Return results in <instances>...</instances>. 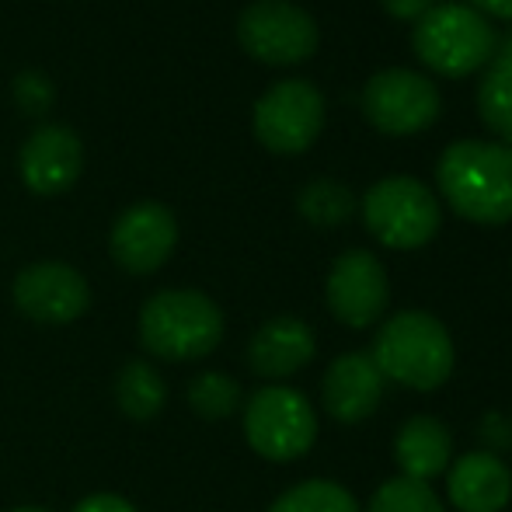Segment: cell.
<instances>
[{"label": "cell", "mask_w": 512, "mask_h": 512, "mask_svg": "<svg viewBox=\"0 0 512 512\" xmlns=\"http://www.w3.org/2000/svg\"><path fill=\"white\" fill-rule=\"evenodd\" d=\"M324 300L335 321L345 328H370L380 321V314L391 304V283H387V269L373 251L349 248L335 258L324 283Z\"/></svg>", "instance_id": "cell-10"}, {"label": "cell", "mask_w": 512, "mask_h": 512, "mask_svg": "<svg viewBox=\"0 0 512 512\" xmlns=\"http://www.w3.org/2000/svg\"><path fill=\"white\" fill-rule=\"evenodd\" d=\"M53 98H56V88L42 70H25L18 74L14 81V102L21 105L25 115H46L53 108Z\"/></svg>", "instance_id": "cell-24"}, {"label": "cell", "mask_w": 512, "mask_h": 512, "mask_svg": "<svg viewBox=\"0 0 512 512\" xmlns=\"http://www.w3.org/2000/svg\"><path fill=\"white\" fill-rule=\"evenodd\" d=\"M14 304L39 324H70L91 307V286L67 262L25 265L14 279Z\"/></svg>", "instance_id": "cell-12"}, {"label": "cell", "mask_w": 512, "mask_h": 512, "mask_svg": "<svg viewBox=\"0 0 512 512\" xmlns=\"http://www.w3.org/2000/svg\"><path fill=\"white\" fill-rule=\"evenodd\" d=\"M380 4H384V11L391 14V18L418 21L425 11H432V7H436V0H380Z\"/></svg>", "instance_id": "cell-26"}, {"label": "cell", "mask_w": 512, "mask_h": 512, "mask_svg": "<svg viewBox=\"0 0 512 512\" xmlns=\"http://www.w3.org/2000/svg\"><path fill=\"white\" fill-rule=\"evenodd\" d=\"M178 244V220L164 203H133L119 220L112 223V248L115 265L129 276H150L171 258Z\"/></svg>", "instance_id": "cell-11"}, {"label": "cell", "mask_w": 512, "mask_h": 512, "mask_svg": "<svg viewBox=\"0 0 512 512\" xmlns=\"http://www.w3.org/2000/svg\"><path fill=\"white\" fill-rule=\"evenodd\" d=\"M439 91L429 77L405 67L380 70L363 88V112L370 126L387 136H415L439 119Z\"/></svg>", "instance_id": "cell-9"}, {"label": "cell", "mask_w": 512, "mask_h": 512, "mask_svg": "<svg viewBox=\"0 0 512 512\" xmlns=\"http://www.w3.org/2000/svg\"><path fill=\"white\" fill-rule=\"evenodd\" d=\"M11 512H49V509H42V506H18V509H11Z\"/></svg>", "instance_id": "cell-29"}, {"label": "cell", "mask_w": 512, "mask_h": 512, "mask_svg": "<svg viewBox=\"0 0 512 512\" xmlns=\"http://www.w3.org/2000/svg\"><path fill=\"white\" fill-rule=\"evenodd\" d=\"M436 185L453 213L481 227L512 220V147L457 140L436 164Z\"/></svg>", "instance_id": "cell-1"}, {"label": "cell", "mask_w": 512, "mask_h": 512, "mask_svg": "<svg viewBox=\"0 0 512 512\" xmlns=\"http://www.w3.org/2000/svg\"><path fill=\"white\" fill-rule=\"evenodd\" d=\"M370 359L384 380L411 391H436L457 366V349L446 324L429 310H401L380 324Z\"/></svg>", "instance_id": "cell-2"}, {"label": "cell", "mask_w": 512, "mask_h": 512, "mask_svg": "<svg viewBox=\"0 0 512 512\" xmlns=\"http://www.w3.org/2000/svg\"><path fill=\"white\" fill-rule=\"evenodd\" d=\"M474 11H481L488 18H502V21H512V0H471Z\"/></svg>", "instance_id": "cell-27"}, {"label": "cell", "mask_w": 512, "mask_h": 512, "mask_svg": "<svg viewBox=\"0 0 512 512\" xmlns=\"http://www.w3.org/2000/svg\"><path fill=\"white\" fill-rule=\"evenodd\" d=\"M363 220L366 230L377 237L384 248L415 251L436 237L443 213L429 185L408 175H391L370 185L363 196Z\"/></svg>", "instance_id": "cell-5"}, {"label": "cell", "mask_w": 512, "mask_h": 512, "mask_svg": "<svg viewBox=\"0 0 512 512\" xmlns=\"http://www.w3.org/2000/svg\"><path fill=\"white\" fill-rule=\"evenodd\" d=\"M269 512H363L356 495L342 488L338 481L310 478L293 485L269 506Z\"/></svg>", "instance_id": "cell-20"}, {"label": "cell", "mask_w": 512, "mask_h": 512, "mask_svg": "<svg viewBox=\"0 0 512 512\" xmlns=\"http://www.w3.org/2000/svg\"><path fill=\"white\" fill-rule=\"evenodd\" d=\"M237 42L269 67H293L317 53V21L290 0H255L237 18Z\"/></svg>", "instance_id": "cell-7"}, {"label": "cell", "mask_w": 512, "mask_h": 512, "mask_svg": "<svg viewBox=\"0 0 512 512\" xmlns=\"http://www.w3.org/2000/svg\"><path fill=\"white\" fill-rule=\"evenodd\" d=\"M115 401L133 422H150L154 415H161L164 401H168V387H164V377L154 366L133 359L115 377Z\"/></svg>", "instance_id": "cell-18"}, {"label": "cell", "mask_w": 512, "mask_h": 512, "mask_svg": "<svg viewBox=\"0 0 512 512\" xmlns=\"http://www.w3.org/2000/svg\"><path fill=\"white\" fill-rule=\"evenodd\" d=\"M492 21L467 4H436L415 21V56L439 77H467L488 67L495 56Z\"/></svg>", "instance_id": "cell-4"}, {"label": "cell", "mask_w": 512, "mask_h": 512, "mask_svg": "<svg viewBox=\"0 0 512 512\" xmlns=\"http://www.w3.org/2000/svg\"><path fill=\"white\" fill-rule=\"evenodd\" d=\"M478 112L492 133L502 136V143L512 147V74L488 70L478 84Z\"/></svg>", "instance_id": "cell-23"}, {"label": "cell", "mask_w": 512, "mask_h": 512, "mask_svg": "<svg viewBox=\"0 0 512 512\" xmlns=\"http://www.w3.org/2000/svg\"><path fill=\"white\" fill-rule=\"evenodd\" d=\"M21 182L35 196H60L81 178L84 143L70 126H42L21 143L18 154Z\"/></svg>", "instance_id": "cell-13"}, {"label": "cell", "mask_w": 512, "mask_h": 512, "mask_svg": "<svg viewBox=\"0 0 512 512\" xmlns=\"http://www.w3.org/2000/svg\"><path fill=\"white\" fill-rule=\"evenodd\" d=\"M321 401L335 422H366L384 401V373L370 359V352H345L324 370Z\"/></svg>", "instance_id": "cell-14"}, {"label": "cell", "mask_w": 512, "mask_h": 512, "mask_svg": "<svg viewBox=\"0 0 512 512\" xmlns=\"http://www.w3.org/2000/svg\"><path fill=\"white\" fill-rule=\"evenodd\" d=\"M255 136L272 154H304L324 129V98L310 81L290 77L255 102Z\"/></svg>", "instance_id": "cell-8"}, {"label": "cell", "mask_w": 512, "mask_h": 512, "mask_svg": "<svg viewBox=\"0 0 512 512\" xmlns=\"http://www.w3.org/2000/svg\"><path fill=\"white\" fill-rule=\"evenodd\" d=\"M241 384L227 373H199L189 384V408L206 422H220L230 418L241 408Z\"/></svg>", "instance_id": "cell-21"}, {"label": "cell", "mask_w": 512, "mask_h": 512, "mask_svg": "<svg viewBox=\"0 0 512 512\" xmlns=\"http://www.w3.org/2000/svg\"><path fill=\"white\" fill-rule=\"evenodd\" d=\"M297 209L314 227H342L356 213V196H352L349 185L335 182V178H317V182H307L300 189Z\"/></svg>", "instance_id": "cell-19"}, {"label": "cell", "mask_w": 512, "mask_h": 512, "mask_svg": "<svg viewBox=\"0 0 512 512\" xmlns=\"http://www.w3.org/2000/svg\"><path fill=\"white\" fill-rule=\"evenodd\" d=\"M446 495L460 512H502L512 502V471L492 450L464 453L450 467Z\"/></svg>", "instance_id": "cell-16"}, {"label": "cell", "mask_w": 512, "mask_h": 512, "mask_svg": "<svg viewBox=\"0 0 512 512\" xmlns=\"http://www.w3.org/2000/svg\"><path fill=\"white\" fill-rule=\"evenodd\" d=\"M317 338L307 321L293 314L269 317L248 342V366L265 380H286L314 359Z\"/></svg>", "instance_id": "cell-15"}, {"label": "cell", "mask_w": 512, "mask_h": 512, "mask_svg": "<svg viewBox=\"0 0 512 512\" xmlns=\"http://www.w3.org/2000/svg\"><path fill=\"white\" fill-rule=\"evenodd\" d=\"M244 439L258 457L290 464L317 443V411L293 387H262L244 405Z\"/></svg>", "instance_id": "cell-6"}, {"label": "cell", "mask_w": 512, "mask_h": 512, "mask_svg": "<svg viewBox=\"0 0 512 512\" xmlns=\"http://www.w3.org/2000/svg\"><path fill=\"white\" fill-rule=\"evenodd\" d=\"M394 460L401 467V478L425 481L450 471L453 460V436L439 418L411 415L394 436Z\"/></svg>", "instance_id": "cell-17"}, {"label": "cell", "mask_w": 512, "mask_h": 512, "mask_svg": "<svg viewBox=\"0 0 512 512\" xmlns=\"http://www.w3.org/2000/svg\"><path fill=\"white\" fill-rule=\"evenodd\" d=\"M74 512H136L133 502H126L122 495H108V492H98V495H88L74 506Z\"/></svg>", "instance_id": "cell-25"}, {"label": "cell", "mask_w": 512, "mask_h": 512, "mask_svg": "<svg viewBox=\"0 0 512 512\" xmlns=\"http://www.w3.org/2000/svg\"><path fill=\"white\" fill-rule=\"evenodd\" d=\"M140 342L150 356L203 359L223 338V310L199 290H161L140 310Z\"/></svg>", "instance_id": "cell-3"}, {"label": "cell", "mask_w": 512, "mask_h": 512, "mask_svg": "<svg viewBox=\"0 0 512 512\" xmlns=\"http://www.w3.org/2000/svg\"><path fill=\"white\" fill-rule=\"evenodd\" d=\"M366 512H446L432 485L411 478H391L373 492Z\"/></svg>", "instance_id": "cell-22"}, {"label": "cell", "mask_w": 512, "mask_h": 512, "mask_svg": "<svg viewBox=\"0 0 512 512\" xmlns=\"http://www.w3.org/2000/svg\"><path fill=\"white\" fill-rule=\"evenodd\" d=\"M492 70H502V74H512V32L506 35V39L495 42Z\"/></svg>", "instance_id": "cell-28"}]
</instances>
